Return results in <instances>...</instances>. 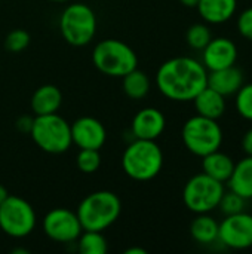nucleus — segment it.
<instances>
[{
  "mask_svg": "<svg viewBox=\"0 0 252 254\" xmlns=\"http://www.w3.org/2000/svg\"><path fill=\"white\" fill-rule=\"evenodd\" d=\"M36 213L28 201L9 195L0 205V229L10 238H25L36 228Z\"/></svg>",
  "mask_w": 252,
  "mask_h": 254,
  "instance_id": "nucleus-9",
  "label": "nucleus"
},
{
  "mask_svg": "<svg viewBox=\"0 0 252 254\" xmlns=\"http://www.w3.org/2000/svg\"><path fill=\"white\" fill-rule=\"evenodd\" d=\"M245 204H247L245 198L235 193L233 190H229V192H224V195L218 204V208L221 210V213L224 216H232V214L245 211Z\"/></svg>",
  "mask_w": 252,
  "mask_h": 254,
  "instance_id": "nucleus-27",
  "label": "nucleus"
},
{
  "mask_svg": "<svg viewBox=\"0 0 252 254\" xmlns=\"http://www.w3.org/2000/svg\"><path fill=\"white\" fill-rule=\"evenodd\" d=\"M77 250L80 254H105L108 244L102 232L82 231L80 237L77 238Z\"/></svg>",
  "mask_w": 252,
  "mask_h": 254,
  "instance_id": "nucleus-23",
  "label": "nucleus"
},
{
  "mask_svg": "<svg viewBox=\"0 0 252 254\" xmlns=\"http://www.w3.org/2000/svg\"><path fill=\"white\" fill-rule=\"evenodd\" d=\"M236 27H238V31L239 34L252 42V6L251 7H247L245 10H242L238 16V21H236Z\"/></svg>",
  "mask_w": 252,
  "mask_h": 254,
  "instance_id": "nucleus-29",
  "label": "nucleus"
},
{
  "mask_svg": "<svg viewBox=\"0 0 252 254\" xmlns=\"http://www.w3.org/2000/svg\"><path fill=\"white\" fill-rule=\"evenodd\" d=\"M163 167V153L156 140L135 138L123 152L122 168L125 174L137 182L153 180Z\"/></svg>",
  "mask_w": 252,
  "mask_h": 254,
  "instance_id": "nucleus-3",
  "label": "nucleus"
},
{
  "mask_svg": "<svg viewBox=\"0 0 252 254\" xmlns=\"http://www.w3.org/2000/svg\"><path fill=\"white\" fill-rule=\"evenodd\" d=\"M0 1H1V0H0Z\"/></svg>",
  "mask_w": 252,
  "mask_h": 254,
  "instance_id": "nucleus-35",
  "label": "nucleus"
},
{
  "mask_svg": "<svg viewBox=\"0 0 252 254\" xmlns=\"http://www.w3.org/2000/svg\"><path fill=\"white\" fill-rule=\"evenodd\" d=\"M218 241L232 250H248L252 247V214L242 211L224 216L218 225Z\"/></svg>",
  "mask_w": 252,
  "mask_h": 254,
  "instance_id": "nucleus-11",
  "label": "nucleus"
},
{
  "mask_svg": "<svg viewBox=\"0 0 252 254\" xmlns=\"http://www.w3.org/2000/svg\"><path fill=\"white\" fill-rule=\"evenodd\" d=\"M212 39L211 28L206 22H196L186 31V42L195 51H202Z\"/></svg>",
  "mask_w": 252,
  "mask_h": 254,
  "instance_id": "nucleus-24",
  "label": "nucleus"
},
{
  "mask_svg": "<svg viewBox=\"0 0 252 254\" xmlns=\"http://www.w3.org/2000/svg\"><path fill=\"white\" fill-rule=\"evenodd\" d=\"M226 192L224 183L209 177L205 173L190 177L183 189V202L195 214L211 213L218 208V204Z\"/></svg>",
  "mask_w": 252,
  "mask_h": 254,
  "instance_id": "nucleus-8",
  "label": "nucleus"
},
{
  "mask_svg": "<svg viewBox=\"0 0 252 254\" xmlns=\"http://www.w3.org/2000/svg\"><path fill=\"white\" fill-rule=\"evenodd\" d=\"M244 83L245 74L239 67H236V64L221 70L208 71V86L224 97L235 95Z\"/></svg>",
  "mask_w": 252,
  "mask_h": 254,
  "instance_id": "nucleus-15",
  "label": "nucleus"
},
{
  "mask_svg": "<svg viewBox=\"0 0 252 254\" xmlns=\"http://www.w3.org/2000/svg\"><path fill=\"white\" fill-rule=\"evenodd\" d=\"M42 228L45 235L55 243H74L83 228L77 214L68 208H53L43 217Z\"/></svg>",
  "mask_w": 252,
  "mask_h": 254,
  "instance_id": "nucleus-10",
  "label": "nucleus"
},
{
  "mask_svg": "<svg viewBox=\"0 0 252 254\" xmlns=\"http://www.w3.org/2000/svg\"><path fill=\"white\" fill-rule=\"evenodd\" d=\"M196 9L206 24L218 25L235 16L238 0H199Z\"/></svg>",
  "mask_w": 252,
  "mask_h": 254,
  "instance_id": "nucleus-16",
  "label": "nucleus"
},
{
  "mask_svg": "<svg viewBox=\"0 0 252 254\" xmlns=\"http://www.w3.org/2000/svg\"><path fill=\"white\" fill-rule=\"evenodd\" d=\"M120 198L110 190H97L82 199L77 207V217L83 231L102 232L108 229L120 216Z\"/></svg>",
  "mask_w": 252,
  "mask_h": 254,
  "instance_id": "nucleus-2",
  "label": "nucleus"
},
{
  "mask_svg": "<svg viewBox=\"0 0 252 254\" xmlns=\"http://www.w3.org/2000/svg\"><path fill=\"white\" fill-rule=\"evenodd\" d=\"M218 222L209 216V213L196 214L190 225V235L192 238L203 246H209L218 241Z\"/></svg>",
  "mask_w": 252,
  "mask_h": 254,
  "instance_id": "nucleus-21",
  "label": "nucleus"
},
{
  "mask_svg": "<svg viewBox=\"0 0 252 254\" xmlns=\"http://www.w3.org/2000/svg\"><path fill=\"white\" fill-rule=\"evenodd\" d=\"M71 127V141L79 149H97L100 150L105 140L107 131L105 127L92 116H82L76 119Z\"/></svg>",
  "mask_w": 252,
  "mask_h": 254,
  "instance_id": "nucleus-13",
  "label": "nucleus"
},
{
  "mask_svg": "<svg viewBox=\"0 0 252 254\" xmlns=\"http://www.w3.org/2000/svg\"><path fill=\"white\" fill-rule=\"evenodd\" d=\"M181 138L190 153L203 158L221 147L224 134L218 121L195 115L184 122Z\"/></svg>",
  "mask_w": 252,
  "mask_h": 254,
  "instance_id": "nucleus-5",
  "label": "nucleus"
},
{
  "mask_svg": "<svg viewBox=\"0 0 252 254\" xmlns=\"http://www.w3.org/2000/svg\"><path fill=\"white\" fill-rule=\"evenodd\" d=\"M235 107L241 118L252 122V83H244L235 94Z\"/></svg>",
  "mask_w": 252,
  "mask_h": 254,
  "instance_id": "nucleus-25",
  "label": "nucleus"
},
{
  "mask_svg": "<svg viewBox=\"0 0 252 254\" xmlns=\"http://www.w3.org/2000/svg\"><path fill=\"white\" fill-rule=\"evenodd\" d=\"M62 104V94L55 85H42L31 97V110L36 116L58 113Z\"/></svg>",
  "mask_w": 252,
  "mask_h": 254,
  "instance_id": "nucleus-18",
  "label": "nucleus"
},
{
  "mask_svg": "<svg viewBox=\"0 0 252 254\" xmlns=\"http://www.w3.org/2000/svg\"><path fill=\"white\" fill-rule=\"evenodd\" d=\"M122 79H123V91L129 98L143 100L144 97H147L150 91V79L144 71L138 70V67L129 71L128 74H125Z\"/></svg>",
  "mask_w": 252,
  "mask_h": 254,
  "instance_id": "nucleus-22",
  "label": "nucleus"
},
{
  "mask_svg": "<svg viewBox=\"0 0 252 254\" xmlns=\"http://www.w3.org/2000/svg\"><path fill=\"white\" fill-rule=\"evenodd\" d=\"M76 162H77V168L82 173L94 174L95 171H98V168L101 165L100 150H97V149H79Z\"/></svg>",
  "mask_w": 252,
  "mask_h": 254,
  "instance_id": "nucleus-26",
  "label": "nucleus"
},
{
  "mask_svg": "<svg viewBox=\"0 0 252 254\" xmlns=\"http://www.w3.org/2000/svg\"><path fill=\"white\" fill-rule=\"evenodd\" d=\"M59 31L68 45L85 46L95 37L97 15L85 3H71L59 16Z\"/></svg>",
  "mask_w": 252,
  "mask_h": 254,
  "instance_id": "nucleus-7",
  "label": "nucleus"
},
{
  "mask_svg": "<svg viewBox=\"0 0 252 254\" xmlns=\"http://www.w3.org/2000/svg\"><path fill=\"white\" fill-rule=\"evenodd\" d=\"M242 150L245 152V155L252 156V128H250L242 137Z\"/></svg>",
  "mask_w": 252,
  "mask_h": 254,
  "instance_id": "nucleus-30",
  "label": "nucleus"
},
{
  "mask_svg": "<svg viewBox=\"0 0 252 254\" xmlns=\"http://www.w3.org/2000/svg\"><path fill=\"white\" fill-rule=\"evenodd\" d=\"M166 128L165 115L156 107H144L135 113L131 131L140 140H157Z\"/></svg>",
  "mask_w": 252,
  "mask_h": 254,
  "instance_id": "nucleus-14",
  "label": "nucleus"
},
{
  "mask_svg": "<svg viewBox=\"0 0 252 254\" xmlns=\"http://www.w3.org/2000/svg\"><path fill=\"white\" fill-rule=\"evenodd\" d=\"M49 1H55V3H64V1H70V0H49Z\"/></svg>",
  "mask_w": 252,
  "mask_h": 254,
  "instance_id": "nucleus-34",
  "label": "nucleus"
},
{
  "mask_svg": "<svg viewBox=\"0 0 252 254\" xmlns=\"http://www.w3.org/2000/svg\"><path fill=\"white\" fill-rule=\"evenodd\" d=\"M28 45H30V34L22 28H15L9 31L7 36L4 37V48L13 54L22 52L24 49H27Z\"/></svg>",
  "mask_w": 252,
  "mask_h": 254,
  "instance_id": "nucleus-28",
  "label": "nucleus"
},
{
  "mask_svg": "<svg viewBox=\"0 0 252 254\" xmlns=\"http://www.w3.org/2000/svg\"><path fill=\"white\" fill-rule=\"evenodd\" d=\"M227 186L229 190H233L247 201L252 199V156L245 155V158L235 162V168Z\"/></svg>",
  "mask_w": 252,
  "mask_h": 254,
  "instance_id": "nucleus-20",
  "label": "nucleus"
},
{
  "mask_svg": "<svg viewBox=\"0 0 252 254\" xmlns=\"http://www.w3.org/2000/svg\"><path fill=\"white\" fill-rule=\"evenodd\" d=\"M180 3L186 7H196L199 0H180Z\"/></svg>",
  "mask_w": 252,
  "mask_h": 254,
  "instance_id": "nucleus-31",
  "label": "nucleus"
},
{
  "mask_svg": "<svg viewBox=\"0 0 252 254\" xmlns=\"http://www.w3.org/2000/svg\"><path fill=\"white\" fill-rule=\"evenodd\" d=\"M156 85L163 97L172 101H193L208 85V70L190 57H175L165 61L156 73Z\"/></svg>",
  "mask_w": 252,
  "mask_h": 254,
  "instance_id": "nucleus-1",
  "label": "nucleus"
},
{
  "mask_svg": "<svg viewBox=\"0 0 252 254\" xmlns=\"http://www.w3.org/2000/svg\"><path fill=\"white\" fill-rule=\"evenodd\" d=\"M125 254H147V250L144 249H137V247H132V249H128Z\"/></svg>",
  "mask_w": 252,
  "mask_h": 254,
  "instance_id": "nucleus-32",
  "label": "nucleus"
},
{
  "mask_svg": "<svg viewBox=\"0 0 252 254\" xmlns=\"http://www.w3.org/2000/svg\"><path fill=\"white\" fill-rule=\"evenodd\" d=\"M7 196H9V193H7V190H6V188L0 185V205L4 202V199H6Z\"/></svg>",
  "mask_w": 252,
  "mask_h": 254,
  "instance_id": "nucleus-33",
  "label": "nucleus"
},
{
  "mask_svg": "<svg viewBox=\"0 0 252 254\" xmlns=\"http://www.w3.org/2000/svg\"><path fill=\"white\" fill-rule=\"evenodd\" d=\"M238 46L229 37H212L202 49V64L208 71L235 65L238 61Z\"/></svg>",
  "mask_w": 252,
  "mask_h": 254,
  "instance_id": "nucleus-12",
  "label": "nucleus"
},
{
  "mask_svg": "<svg viewBox=\"0 0 252 254\" xmlns=\"http://www.w3.org/2000/svg\"><path fill=\"white\" fill-rule=\"evenodd\" d=\"M92 63L105 76L123 77L138 67V57L128 43L117 39H105L94 48Z\"/></svg>",
  "mask_w": 252,
  "mask_h": 254,
  "instance_id": "nucleus-4",
  "label": "nucleus"
},
{
  "mask_svg": "<svg viewBox=\"0 0 252 254\" xmlns=\"http://www.w3.org/2000/svg\"><path fill=\"white\" fill-rule=\"evenodd\" d=\"M235 168V161L230 155L221 152L220 149L208 153L206 156L202 158V173L208 174L209 177L221 182V183H227L232 173Z\"/></svg>",
  "mask_w": 252,
  "mask_h": 254,
  "instance_id": "nucleus-19",
  "label": "nucleus"
},
{
  "mask_svg": "<svg viewBox=\"0 0 252 254\" xmlns=\"http://www.w3.org/2000/svg\"><path fill=\"white\" fill-rule=\"evenodd\" d=\"M30 135L37 147L52 155L64 153L73 144L71 127L58 113L36 116L31 122Z\"/></svg>",
  "mask_w": 252,
  "mask_h": 254,
  "instance_id": "nucleus-6",
  "label": "nucleus"
},
{
  "mask_svg": "<svg viewBox=\"0 0 252 254\" xmlns=\"http://www.w3.org/2000/svg\"><path fill=\"white\" fill-rule=\"evenodd\" d=\"M193 103L198 112L196 115L215 119V121H218L226 113V109H227L226 97L217 92L215 89L209 88L208 85L193 98Z\"/></svg>",
  "mask_w": 252,
  "mask_h": 254,
  "instance_id": "nucleus-17",
  "label": "nucleus"
}]
</instances>
